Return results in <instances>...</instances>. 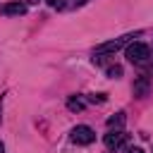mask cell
I'll return each instance as SVG.
<instances>
[{
	"label": "cell",
	"mask_w": 153,
	"mask_h": 153,
	"mask_svg": "<svg viewBox=\"0 0 153 153\" xmlns=\"http://www.w3.org/2000/svg\"><path fill=\"white\" fill-rule=\"evenodd\" d=\"M36 2H38V0H26V5H36Z\"/></svg>",
	"instance_id": "11"
},
{
	"label": "cell",
	"mask_w": 153,
	"mask_h": 153,
	"mask_svg": "<svg viewBox=\"0 0 153 153\" xmlns=\"http://www.w3.org/2000/svg\"><path fill=\"white\" fill-rule=\"evenodd\" d=\"M105 148L108 151H117L120 146H124V141H127V134L122 131V129H110L108 134H105Z\"/></svg>",
	"instance_id": "4"
},
{
	"label": "cell",
	"mask_w": 153,
	"mask_h": 153,
	"mask_svg": "<svg viewBox=\"0 0 153 153\" xmlns=\"http://www.w3.org/2000/svg\"><path fill=\"white\" fill-rule=\"evenodd\" d=\"M141 31H136V33H124V36H120V38H115V41H108V43H100L93 53L96 55H105V53H117L120 48H124V45H129L136 36H139Z\"/></svg>",
	"instance_id": "1"
},
{
	"label": "cell",
	"mask_w": 153,
	"mask_h": 153,
	"mask_svg": "<svg viewBox=\"0 0 153 153\" xmlns=\"http://www.w3.org/2000/svg\"><path fill=\"white\" fill-rule=\"evenodd\" d=\"M45 2H48L53 10H62V7L67 5V0H45Z\"/></svg>",
	"instance_id": "8"
},
{
	"label": "cell",
	"mask_w": 153,
	"mask_h": 153,
	"mask_svg": "<svg viewBox=\"0 0 153 153\" xmlns=\"http://www.w3.org/2000/svg\"><path fill=\"white\" fill-rule=\"evenodd\" d=\"M151 57V48L146 43H129L127 45V60L131 65H143Z\"/></svg>",
	"instance_id": "2"
},
{
	"label": "cell",
	"mask_w": 153,
	"mask_h": 153,
	"mask_svg": "<svg viewBox=\"0 0 153 153\" xmlns=\"http://www.w3.org/2000/svg\"><path fill=\"white\" fill-rule=\"evenodd\" d=\"M67 108H69L72 112H79V110H84V103H81L79 98H69V100H67Z\"/></svg>",
	"instance_id": "7"
},
{
	"label": "cell",
	"mask_w": 153,
	"mask_h": 153,
	"mask_svg": "<svg viewBox=\"0 0 153 153\" xmlns=\"http://www.w3.org/2000/svg\"><path fill=\"white\" fill-rule=\"evenodd\" d=\"M24 12H26V5L24 2H7V5L0 7V14H7V17H12V14L14 17H22Z\"/></svg>",
	"instance_id": "5"
},
{
	"label": "cell",
	"mask_w": 153,
	"mask_h": 153,
	"mask_svg": "<svg viewBox=\"0 0 153 153\" xmlns=\"http://www.w3.org/2000/svg\"><path fill=\"white\" fill-rule=\"evenodd\" d=\"M72 141L79 143V146H88V143L96 141V131L91 127H86V124H79V127L72 129Z\"/></svg>",
	"instance_id": "3"
},
{
	"label": "cell",
	"mask_w": 153,
	"mask_h": 153,
	"mask_svg": "<svg viewBox=\"0 0 153 153\" xmlns=\"http://www.w3.org/2000/svg\"><path fill=\"white\" fill-rule=\"evenodd\" d=\"M0 153H5V146H2V141H0Z\"/></svg>",
	"instance_id": "12"
},
{
	"label": "cell",
	"mask_w": 153,
	"mask_h": 153,
	"mask_svg": "<svg viewBox=\"0 0 153 153\" xmlns=\"http://www.w3.org/2000/svg\"><path fill=\"white\" fill-rule=\"evenodd\" d=\"M120 74H122V67H117V65H115V67H110V69H108V76H112V79H117V76H120Z\"/></svg>",
	"instance_id": "9"
},
{
	"label": "cell",
	"mask_w": 153,
	"mask_h": 153,
	"mask_svg": "<svg viewBox=\"0 0 153 153\" xmlns=\"http://www.w3.org/2000/svg\"><path fill=\"white\" fill-rule=\"evenodd\" d=\"M124 153H143V148H139V146H129Z\"/></svg>",
	"instance_id": "10"
},
{
	"label": "cell",
	"mask_w": 153,
	"mask_h": 153,
	"mask_svg": "<svg viewBox=\"0 0 153 153\" xmlns=\"http://www.w3.org/2000/svg\"><path fill=\"white\" fill-rule=\"evenodd\" d=\"M122 124H124V112H117L108 120V129H122Z\"/></svg>",
	"instance_id": "6"
}]
</instances>
